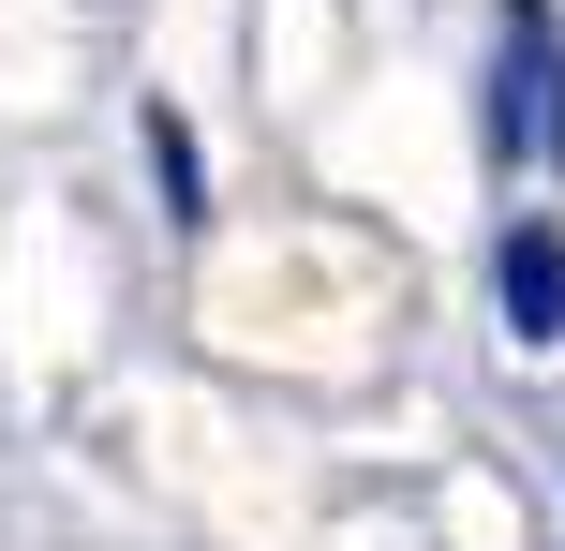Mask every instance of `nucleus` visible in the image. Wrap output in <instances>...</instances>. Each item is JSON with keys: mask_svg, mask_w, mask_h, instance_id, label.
Returning <instances> with one entry per match:
<instances>
[{"mask_svg": "<svg viewBox=\"0 0 565 551\" xmlns=\"http://www.w3.org/2000/svg\"><path fill=\"white\" fill-rule=\"evenodd\" d=\"M491 298H507V343H536V358L565 343V239L536 224V209L491 239Z\"/></svg>", "mask_w": 565, "mask_h": 551, "instance_id": "obj_2", "label": "nucleus"}, {"mask_svg": "<svg viewBox=\"0 0 565 551\" xmlns=\"http://www.w3.org/2000/svg\"><path fill=\"white\" fill-rule=\"evenodd\" d=\"M149 179H164V224H209V165H194V119L149 105Z\"/></svg>", "mask_w": 565, "mask_h": 551, "instance_id": "obj_3", "label": "nucleus"}, {"mask_svg": "<svg viewBox=\"0 0 565 551\" xmlns=\"http://www.w3.org/2000/svg\"><path fill=\"white\" fill-rule=\"evenodd\" d=\"M491 165L507 179L565 165V15L551 0H507V30H491Z\"/></svg>", "mask_w": 565, "mask_h": 551, "instance_id": "obj_1", "label": "nucleus"}]
</instances>
